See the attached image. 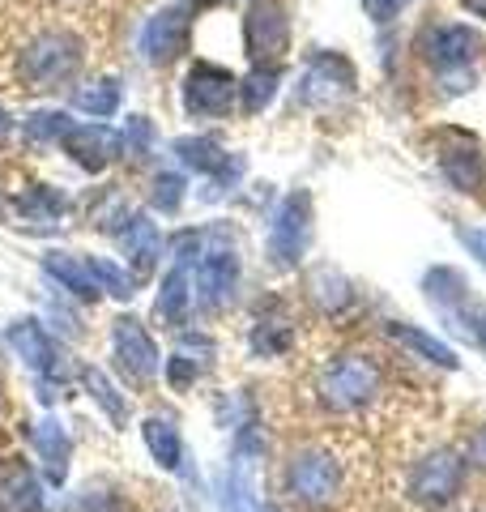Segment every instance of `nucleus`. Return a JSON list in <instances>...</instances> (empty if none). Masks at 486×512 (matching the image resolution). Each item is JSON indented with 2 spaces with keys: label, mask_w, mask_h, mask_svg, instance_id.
Instances as JSON below:
<instances>
[{
  "label": "nucleus",
  "mask_w": 486,
  "mask_h": 512,
  "mask_svg": "<svg viewBox=\"0 0 486 512\" xmlns=\"http://www.w3.org/2000/svg\"><path fill=\"white\" fill-rule=\"evenodd\" d=\"M312 393L324 414H342V419L346 414H363L384 397V367L376 355L346 350V355H333L316 367Z\"/></svg>",
  "instance_id": "nucleus-1"
},
{
  "label": "nucleus",
  "mask_w": 486,
  "mask_h": 512,
  "mask_svg": "<svg viewBox=\"0 0 486 512\" xmlns=\"http://www.w3.org/2000/svg\"><path fill=\"white\" fill-rule=\"evenodd\" d=\"M81 60H86V43H81L77 30H69V26H47V30H39V35L18 52L13 73H18L22 90L52 94V90H64V86L77 82Z\"/></svg>",
  "instance_id": "nucleus-2"
},
{
  "label": "nucleus",
  "mask_w": 486,
  "mask_h": 512,
  "mask_svg": "<svg viewBox=\"0 0 486 512\" xmlns=\"http://www.w3.org/2000/svg\"><path fill=\"white\" fill-rule=\"evenodd\" d=\"M282 483H286L290 500L303 508H333V504H342L350 491L346 457L329 444H303L290 453Z\"/></svg>",
  "instance_id": "nucleus-3"
},
{
  "label": "nucleus",
  "mask_w": 486,
  "mask_h": 512,
  "mask_svg": "<svg viewBox=\"0 0 486 512\" xmlns=\"http://www.w3.org/2000/svg\"><path fill=\"white\" fill-rule=\"evenodd\" d=\"M239 295V252L231 227H205V248L197 256V303L201 312H226Z\"/></svg>",
  "instance_id": "nucleus-4"
},
{
  "label": "nucleus",
  "mask_w": 486,
  "mask_h": 512,
  "mask_svg": "<svg viewBox=\"0 0 486 512\" xmlns=\"http://www.w3.org/2000/svg\"><path fill=\"white\" fill-rule=\"evenodd\" d=\"M465 470L469 461L457 448H431L410 466V478H405V495L427 508V512H440L448 504H457V495L465 491Z\"/></svg>",
  "instance_id": "nucleus-5"
},
{
  "label": "nucleus",
  "mask_w": 486,
  "mask_h": 512,
  "mask_svg": "<svg viewBox=\"0 0 486 512\" xmlns=\"http://www.w3.org/2000/svg\"><path fill=\"white\" fill-rule=\"evenodd\" d=\"M180 103L192 120H226L239 103V77L226 64L192 60L180 82Z\"/></svg>",
  "instance_id": "nucleus-6"
},
{
  "label": "nucleus",
  "mask_w": 486,
  "mask_h": 512,
  "mask_svg": "<svg viewBox=\"0 0 486 512\" xmlns=\"http://www.w3.org/2000/svg\"><path fill=\"white\" fill-rule=\"evenodd\" d=\"M307 244H312V197L299 188V192H290V197H282L278 214L269 222L265 252L278 269H295L303 261Z\"/></svg>",
  "instance_id": "nucleus-7"
},
{
  "label": "nucleus",
  "mask_w": 486,
  "mask_h": 512,
  "mask_svg": "<svg viewBox=\"0 0 486 512\" xmlns=\"http://www.w3.org/2000/svg\"><path fill=\"white\" fill-rule=\"evenodd\" d=\"M111 359H116L120 376L133 384V389H150V384L158 380V363H162L158 342L137 316L111 320Z\"/></svg>",
  "instance_id": "nucleus-8"
},
{
  "label": "nucleus",
  "mask_w": 486,
  "mask_h": 512,
  "mask_svg": "<svg viewBox=\"0 0 486 512\" xmlns=\"http://www.w3.org/2000/svg\"><path fill=\"white\" fill-rule=\"evenodd\" d=\"M354 86H359V73H354V64L337 52H316L312 60L303 64L299 73V86H295V99L303 107H337L342 99H350Z\"/></svg>",
  "instance_id": "nucleus-9"
},
{
  "label": "nucleus",
  "mask_w": 486,
  "mask_h": 512,
  "mask_svg": "<svg viewBox=\"0 0 486 512\" xmlns=\"http://www.w3.org/2000/svg\"><path fill=\"white\" fill-rule=\"evenodd\" d=\"M188 35H192V13L184 5L158 9L145 18L141 35H137V56L150 64V69H167L188 52Z\"/></svg>",
  "instance_id": "nucleus-10"
},
{
  "label": "nucleus",
  "mask_w": 486,
  "mask_h": 512,
  "mask_svg": "<svg viewBox=\"0 0 486 512\" xmlns=\"http://www.w3.org/2000/svg\"><path fill=\"white\" fill-rule=\"evenodd\" d=\"M243 47L252 64H278L290 52V13L282 0H252L243 18Z\"/></svg>",
  "instance_id": "nucleus-11"
},
{
  "label": "nucleus",
  "mask_w": 486,
  "mask_h": 512,
  "mask_svg": "<svg viewBox=\"0 0 486 512\" xmlns=\"http://www.w3.org/2000/svg\"><path fill=\"white\" fill-rule=\"evenodd\" d=\"M9 350H13V355H18L39 380L60 384L64 372H69L60 342L52 338V329H43V325H39L35 316H22V320H13V325H9Z\"/></svg>",
  "instance_id": "nucleus-12"
},
{
  "label": "nucleus",
  "mask_w": 486,
  "mask_h": 512,
  "mask_svg": "<svg viewBox=\"0 0 486 512\" xmlns=\"http://www.w3.org/2000/svg\"><path fill=\"white\" fill-rule=\"evenodd\" d=\"M440 175L457 192H482L486 184V154L465 128H444L440 133Z\"/></svg>",
  "instance_id": "nucleus-13"
},
{
  "label": "nucleus",
  "mask_w": 486,
  "mask_h": 512,
  "mask_svg": "<svg viewBox=\"0 0 486 512\" xmlns=\"http://www.w3.org/2000/svg\"><path fill=\"white\" fill-rule=\"evenodd\" d=\"M64 154H69L81 171L103 175L111 163L124 158V146H120V133L111 124L90 120V124H73V133L64 137Z\"/></svg>",
  "instance_id": "nucleus-14"
},
{
  "label": "nucleus",
  "mask_w": 486,
  "mask_h": 512,
  "mask_svg": "<svg viewBox=\"0 0 486 512\" xmlns=\"http://www.w3.org/2000/svg\"><path fill=\"white\" fill-rule=\"evenodd\" d=\"M0 512H47L43 483L22 453H0Z\"/></svg>",
  "instance_id": "nucleus-15"
},
{
  "label": "nucleus",
  "mask_w": 486,
  "mask_h": 512,
  "mask_svg": "<svg viewBox=\"0 0 486 512\" xmlns=\"http://www.w3.org/2000/svg\"><path fill=\"white\" fill-rule=\"evenodd\" d=\"M111 239L120 244L124 261H128V269H133L137 278H145V274H154L158 269V261H162V231H158V222L150 214H133Z\"/></svg>",
  "instance_id": "nucleus-16"
},
{
  "label": "nucleus",
  "mask_w": 486,
  "mask_h": 512,
  "mask_svg": "<svg viewBox=\"0 0 486 512\" xmlns=\"http://www.w3.org/2000/svg\"><path fill=\"white\" fill-rule=\"evenodd\" d=\"M423 52L435 64V73L444 69H465L478 56V35L461 22H444V26H427L423 35Z\"/></svg>",
  "instance_id": "nucleus-17"
},
{
  "label": "nucleus",
  "mask_w": 486,
  "mask_h": 512,
  "mask_svg": "<svg viewBox=\"0 0 486 512\" xmlns=\"http://www.w3.org/2000/svg\"><path fill=\"white\" fill-rule=\"evenodd\" d=\"M30 444H35V453L43 461L47 483L60 487L64 474H69V461H73V436L64 431V423L52 419V414H43V419L30 423Z\"/></svg>",
  "instance_id": "nucleus-18"
},
{
  "label": "nucleus",
  "mask_w": 486,
  "mask_h": 512,
  "mask_svg": "<svg viewBox=\"0 0 486 512\" xmlns=\"http://www.w3.org/2000/svg\"><path fill=\"white\" fill-rule=\"evenodd\" d=\"M43 274L52 278V282H60L73 299L94 303V299L103 295L99 282H94L90 256H77V252H64V248H47V252H43Z\"/></svg>",
  "instance_id": "nucleus-19"
},
{
  "label": "nucleus",
  "mask_w": 486,
  "mask_h": 512,
  "mask_svg": "<svg viewBox=\"0 0 486 512\" xmlns=\"http://www.w3.org/2000/svg\"><path fill=\"white\" fill-rule=\"evenodd\" d=\"M69 133H73L69 111H56V107L30 111V116L22 120V128H18V137H22V150H26V154H52V150H64V137H69Z\"/></svg>",
  "instance_id": "nucleus-20"
},
{
  "label": "nucleus",
  "mask_w": 486,
  "mask_h": 512,
  "mask_svg": "<svg viewBox=\"0 0 486 512\" xmlns=\"http://www.w3.org/2000/svg\"><path fill=\"white\" fill-rule=\"evenodd\" d=\"M69 103L81 111L86 120H111L124 103V82L120 77H90V82H73Z\"/></svg>",
  "instance_id": "nucleus-21"
},
{
  "label": "nucleus",
  "mask_w": 486,
  "mask_h": 512,
  "mask_svg": "<svg viewBox=\"0 0 486 512\" xmlns=\"http://www.w3.org/2000/svg\"><path fill=\"white\" fill-rule=\"evenodd\" d=\"M188 312H192V282H188V269L184 265H171L162 274V286H158V299H154V316L162 325L180 329L188 325Z\"/></svg>",
  "instance_id": "nucleus-22"
},
{
  "label": "nucleus",
  "mask_w": 486,
  "mask_h": 512,
  "mask_svg": "<svg viewBox=\"0 0 486 512\" xmlns=\"http://www.w3.org/2000/svg\"><path fill=\"white\" fill-rule=\"evenodd\" d=\"M141 440L162 470H184V436L171 414H150V419L141 423Z\"/></svg>",
  "instance_id": "nucleus-23"
},
{
  "label": "nucleus",
  "mask_w": 486,
  "mask_h": 512,
  "mask_svg": "<svg viewBox=\"0 0 486 512\" xmlns=\"http://www.w3.org/2000/svg\"><path fill=\"white\" fill-rule=\"evenodd\" d=\"M60 512H133V504H128V495L120 483H111V478H86L69 500H64Z\"/></svg>",
  "instance_id": "nucleus-24"
},
{
  "label": "nucleus",
  "mask_w": 486,
  "mask_h": 512,
  "mask_svg": "<svg viewBox=\"0 0 486 512\" xmlns=\"http://www.w3.org/2000/svg\"><path fill=\"white\" fill-rule=\"evenodd\" d=\"M307 299H312L324 316H342L354 303V286L337 274L333 265H316L312 278H307Z\"/></svg>",
  "instance_id": "nucleus-25"
},
{
  "label": "nucleus",
  "mask_w": 486,
  "mask_h": 512,
  "mask_svg": "<svg viewBox=\"0 0 486 512\" xmlns=\"http://www.w3.org/2000/svg\"><path fill=\"white\" fill-rule=\"evenodd\" d=\"M423 286H427V299H431V308L440 312L444 320L469 308V282H465V274H461V269H448V265L431 269Z\"/></svg>",
  "instance_id": "nucleus-26"
},
{
  "label": "nucleus",
  "mask_w": 486,
  "mask_h": 512,
  "mask_svg": "<svg viewBox=\"0 0 486 512\" xmlns=\"http://www.w3.org/2000/svg\"><path fill=\"white\" fill-rule=\"evenodd\" d=\"M13 210H18L26 222H60L64 214L73 210V197L60 184H35V188H26L22 197L13 201Z\"/></svg>",
  "instance_id": "nucleus-27"
},
{
  "label": "nucleus",
  "mask_w": 486,
  "mask_h": 512,
  "mask_svg": "<svg viewBox=\"0 0 486 512\" xmlns=\"http://www.w3.org/2000/svg\"><path fill=\"white\" fill-rule=\"evenodd\" d=\"M388 338H393L397 346H405V350H414V355H423L427 363L444 367V372H457V355H452V346H444L440 338H431L427 329L410 325V320H393V325H388Z\"/></svg>",
  "instance_id": "nucleus-28"
},
{
  "label": "nucleus",
  "mask_w": 486,
  "mask_h": 512,
  "mask_svg": "<svg viewBox=\"0 0 486 512\" xmlns=\"http://www.w3.org/2000/svg\"><path fill=\"white\" fill-rule=\"evenodd\" d=\"M295 342V325L286 316H273V312H261L252 320V333H248V350L256 359H278L290 350Z\"/></svg>",
  "instance_id": "nucleus-29"
},
{
  "label": "nucleus",
  "mask_w": 486,
  "mask_h": 512,
  "mask_svg": "<svg viewBox=\"0 0 486 512\" xmlns=\"http://www.w3.org/2000/svg\"><path fill=\"white\" fill-rule=\"evenodd\" d=\"M77 380L86 384L90 402L99 406L111 423H116V427H124V423H128V414H133V410H128V397L116 389V384L107 380V372H99V367H90V363H86V367H77Z\"/></svg>",
  "instance_id": "nucleus-30"
},
{
  "label": "nucleus",
  "mask_w": 486,
  "mask_h": 512,
  "mask_svg": "<svg viewBox=\"0 0 486 512\" xmlns=\"http://www.w3.org/2000/svg\"><path fill=\"white\" fill-rule=\"evenodd\" d=\"M278 86H282L278 64H252V73L239 82V107L248 111V116H261V111L278 99Z\"/></svg>",
  "instance_id": "nucleus-31"
},
{
  "label": "nucleus",
  "mask_w": 486,
  "mask_h": 512,
  "mask_svg": "<svg viewBox=\"0 0 486 512\" xmlns=\"http://www.w3.org/2000/svg\"><path fill=\"white\" fill-rule=\"evenodd\" d=\"M133 214H137V210L120 197L116 188H99V192H94V197L86 201V222H90L94 231H107V235H116Z\"/></svg>",
  "instance_id": "nucleus-32"
},
{
  "label": "nucleus",
  "mask_w": 486,
  "mask_h": 512,
  "mask_svg": "<svg viewBox=\"0 0 486 512\" xmlns=\"http://www.w3.org/2000/svg\"><path fill=\"white\" fill-rule=\"evenodd\" d=\"M171 154L180 158L188 171H201V175H214L226 163V150L214 137H180V141H171Z\"/></svg>",
  "instance_id": "nucleus-33"
},
{
  "label": "nucleus",
  "mask_w": 486,
  "mask_h": 512,
  "mask_svg": "<svg viewBox=\"0 0 486 512\" xmlns=\"http://www.w3.org/2000/svg\"><path fill=\"white\" fill-rule=\"evenodd\" d=\"M184 197H188V180H184L180 171H154L150 175V192H145L150 210H158V214H180L184 210Z\"/></svg>",
  "instance_id": "nucleus-34"
},
{
  "label": "nucleus",
  "mask_w": 486,
  "mask_h": 512,
  "mask_svg": "<svg viewBox=\"0 0 486 512\" xmlns=\"http://www.w3.org/2000/svg\"><path fill=\"white\" fill-rule=\"evenodd\" d=\"M120 146L124 154L133 158V163H145V158H154V146H158V128L150 116H128L124 128H120Z\"/></svg>",
  "instance_id": "nucleus-35"
},
{
  "label": "nucleus",
  "mask_w": 486,
  "mask_h": 512,
  "mask_svg": "<svg viewBox=\"0 0 486 512\" xmlns=\"http://www.w3.org/2000/svg\"><path fill=\"white\" fill-rule=\"evenodd\" d=\"M90 269H94V282H99L103 295H116V299L137 295V274H128L124 265L107 261V256H90Z\"/></svg>",
  "instance_id": "nucleus-36"
},
{
  "label": "nucleus",
  "mask_w": 486,
  "mask_h": 512,
  "mask_svg": "<svg viewBox=\"0 0 486 512\" xmlns=\"http://www.w3.org/2000/svg\"><path fill=\"white\" fill-rule=\"evenodd\" d=\"M201 372H205V359L188 355V350H175V355L167 359V384H171V393H188L192 384L201 380Z\"/></svg>",
  "instance_id": "nucleus-37"
},
{
  "label": "nucleus",
  "mask_w": 486,
  "mask_h": 512,
  "mask_svg": "<svg viewBox=\"0 0 486 512\" xmlns=\"http://www.w3.org/2000/svg\"><path fill=\"white\" fill-rule=\"evenodd\" d=\"M414 0H363V9H367V18L376 22V26H388V22H397L401 18V9H410Z\"/></svg>",
  "instance_id": "nucleus-38"
},
{
  "label": "nucleus",
  "mask_w": 486,
  "mask_h": 512,
  "mask_svg": "<svg viewBox=\"0 0 486 512\" xmlns=\"http://www.w3.org/2000/svg\"><path fill=\"white\" fill-rule=\"evenodd\" d=\"M465 461H474V466L486 470V427H478L474 436H469V444H465Z\"/></svg>",
  "instance_id": "nucleus-39"
},
{
  "label": "nucleus",
  "mask_w": 486,
  "mask_h": 512,
  "mask_svg": "<svg viewBox=\"0 0 486 512\" xmlns=\"http://www.w3.org/2000/svg\"><path fill=\"white\" fill-rule=\"evenodd\" d=\"M461 244H465V248L474 252L478 261L486 265V231H461Z\"/></svg>",
  "instance_id": "nucleus-40"
},
{
  "label": "nucleus",
  "mask_w": 486,
  "mask_h": 512,
  "mask_svg": "<svg viewBox=\"0 0 486 512\" xmlns=\"http://www.w3.org/2000/svg\"><path fill=\"white\" fill-rule=\"evenodd\" d=\"M9 141H13V116H9L5 107H0V150H5Z\"/></svg>",
  "instance_id": "nucleus-41"
},
{
  "label": "nucleus",
  "mask_w": 486,
  "mask_h": 512,
  "mask_svg": "<svg viewBox=\"0 0 486 512\" xmlns=\"http://www.w3.org/2000/svg\"><path fill=\"white\" fill-rule=\"evenodd\" d=\"M214 5H226V0H184V9H214Z\"/></svg>",
  "instance_id": "nucleus-42"
},
{
  "label": "nucleus",
  "mask_w": 486,
  "mask_h": 512,
  "mask_svg": "<svg viewBox=\"0 0 486 512\" xmlns=\"http://www.w3.org/2000/svg\"><path fill=\"white\" fill-rule=\"evenodd\" d=\"M461 5H465L469 13H478V18H486V0H461Z\"/></svg>",
  "instance_id": "nucleus-43"
},
{
  "label": "nucleus",
  "mask_w": 486,
  "mask_h": 512,
  "mask_svg": "<svg viewBox=\"0 0 486 512\" xmlns=\"http://www.w3.org/2000/svg\"><path fill=\"white\" fill-rule=\"evenodd\" d=\"M478 346H486V308H482V342Z\"/></svg>",
  "instance_id": "nucleus-44"
}]
</instances>
